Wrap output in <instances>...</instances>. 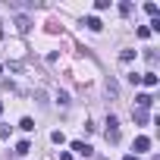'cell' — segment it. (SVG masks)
Returning <instances> with one entry per match:
<instances>
[{"label":"cell","mask_w":160,"mask_h":160,"mask_svg":"<svg viewBox=\"0 0 160 160\" xmlns=\"http://www.w3.org/2000/svg\"><path fill=\"white\" fill-rule=\"evenodd\" d=\"M144 60H148V63H154V60H157V53H154V47H144Z\"/></svg>","instance_id":"obj_18"},{"label":"cell","mask_w":160,"mask_h":160,"mask_svg":"<svg viewBox=\"0 0 160 160\" xmlns=\"http://www.w3.org/2000/svg\"><path fill=\"white\" fill-rule=\"evenodd\" d=\"M151 104H154V98H151V94H138V98H135V110H148Z\"/></svg>","instance_id":"obj_7"},{"label":"cell","mask_w":160,"mask_h":160,"mask_svg":"<svg viewBox=\"0 0 160 160\" xmlns=\"http://www.w3.org/2000/svg\"><path fill=\"white\" fill-rule=\"evenodd\" d=\"M0 138H10V126H3V122H0Z\"/></svg>","instance_id":"obj_20"},{"label":"cell","mask_w":160,"mask_h":160,"mask_svg":"<svg viewBox=\"0 0 160 160\" xmlns=\"http://www.w3.org/2000/svg\"><path fill=\"white\" fill-rule=\"evenodd\" d=\"M28 151H32V144H28V141H19V144H16V157H25Z\"/></svg>","instance_id":"obj_11"},{"label":"cell","mask_w":160,"mask_h":160,"mask_svg":"<svg viewBox=\"0 0 160 160\" xmlns=\"http://www.w3.org/2000/svg\"><path fill=\"white\" fill-rule=\"evenodd\" d=\"M0 72H3V66H0Z\"/></svg>","instance_id":"obj_24"},{"label":"cell","mask_w":160,"mask_h":160,"mask_svg":"<svg viewBox=\"0 0 160 160\" xmlns=\"http://www.w3.org/2000/svg\"><path fill=\"white\" fill-rule=\"evenodd\" d=\"M132 151H135V157H138V154H144V151H151V138H148V135H138V138H135V144H132Z\"/></svg>","instance_id":"obj_3"},{"label":"cell","mask_w":160,"mask_h":160,"mask_svg":"<svg viewBox=\"0 0 160 160\" xmlns=\"http://www.w3.org/2000/svg\"><path fill=\"white\" fill-rule=\"evenodd\" d=\"M104 126H107V129H104V138H107L110 144H116V141H119V119H116V116H107Z\"/></svg>","instance_id":"obj_1"},{"label":"cell","mask_w":160,"mask_h":160,"mask_svg":"<svg viewBox=\"0 0 160 160\" xmlns=\"http://www.w3.org/2000/svg\"><path fill=\"white\" fill-rule=\"evenodd\" d=\"M157 82H160L157 72H141V85H144V88H157Z\"/></svg>","instance_id":"obj_6"},{"label":"cell","mask_w":160,"mask_h":160,"mask_svg":"<svg viewBox=\"0 0 160 160\" xmlns=\"http://www.w3.org/2000/svg\"><path fill=\"white\" fill-rule=\"evenodd\" d=\"M19 129H22V132H35V119H32V116H22V119H19Z\"/></svg>","instance_id":"obj_8"},{"label":"cell","mask_w":160,"mask_h":160,"mask_svg":"<svg viewBox=\"0 0 160 160\" xmlns=\"http://www.w3.org/2000/svg\"><path fill=\"white\" fill-rule=\"evenodd\" d=\"M60 160H72V157H69V154H66V151H63V154H60Z\"/></svg>","instance_id":"obj_21"},{"label":"cell","mask_w":160,"mask_h":160,"mask_svg":"<svg viewBox=\"0 0 160 160\" xmlns=\"http://www.w3.org/2000/svg\"><path fill=\"white\" fill-rule=\"evenodd\" d=\"M122 160H138V157H135V154H126V157H122Z\"/></svg>","instance_id":"obj_22"},{"label":"cell","mask_w":160,"mask_h":160,"mask_svg":"<svg viewBox=\"0 0 160 160\" xmlns=\"http://www.w3.org/2000/svg\"><path fill=\"white\" fill-rule=\"evenodd\" d=\"M50 141H53V144H63V141H66V135L57 129V132H50Z\"/></svg>","instance_id":"obj_13"},{"label":"cell","mask_w":160,"mask_h":160,"mask_svg":"<svg viewBox=\"0 0 160 160\" xmlns=\"http://www.w3.org/2000/svg\"><path fill=\"white\" fill-rule=\"evenodd\" d=\"M126 78H129V85H141V72H129Z\"/></svg>","instance_id":"obj_14"},{"label":"cell","mask_w":160,"mask_h":160,"mask_svg":"<svg viewBox=\"0 0 160 160\" xmlns=\"http://www.w3.org/2000/svg\"><path fill=\"white\" fill-rule=\"evenodd\" d=\"M132 119H135V126H148V122H151V113H148V110H135V107H132Z\"/></svg>","instance_id":"obj_5"},{"label":"cell","mask_w":160,"mask_h":160,"mask_svg":"<svg viewBox=\"0 0 160 160\" xmlns=\"http://www.w3.org/2000/svg\"><path fill=\"white\" fill-rule=\"evenodd\" d=\"M0 113H3V101H0Z\"/></svg>","instance_id":"obj_23"},{"label":"cell","mask_w":160,"mask_h":160,"mask_svg":"<svg viewBox=\"0 0 160 160\" xmlns=\"http://www.w3.org/2000/svg\"><path fill=\"white\" fill-rule=\"evenodd\" d=\"M72 151H75L78 157H91V154H94V148L85 144V141H72Z\"/></svg>","instance_id":"obj_4"},{"label":"cell","mask_w":160,"mask_h":160,"mask_svg":"<svg viewBox=\"0 0 160 160\" xmlns=\"http://www.w3.org/2000/svg\"><path fill=\"white\" fill-rule=\"evenodd\" d=\"M119 13H122V16H132V3H129V0H122V3H119Z\"/></svg>","instance_id":"obj_15"},{"label":"cell","mask_w":160,"mask_h":160,"mask_svg":"<svg viewBox=\"0 0 160 160\" xmlns=\"http://www.w3.org/2000/svg\"><path fill=\"white\" fill-rule=\"evenodd\" d=\"M57 101H60V107H69V94H66V91H60V94H57Z\"/></svg>","instance_id":"obj_19"},{"label":"cell","mask_w":160,"mask_h":160,"mask_svg":"<svg viewBox=\"0 0 160 160\" xmlns=\"http://www.w3.org/2000/svg\"><path fill=\"white\" fill-rule=\"evenodd\" d=\"M119 60H122V63H132V60H135V50H122Z\"/></svg>","instance_id":"obj_16"},{"label":"cell","mask_w":160,"mask_h":160,"mask_svg":"<svg viewBox=\"0 0 160 160\" xmlns=\"http://www.w3.org/2000/svg\"><path fill=\"white\" fill-rule=\"evenodd\" d=\"M107 94H110V98H116V94H119V85L113 82V78H107Z\"/></svg>","instance_id":"obj_12"},{"label":"cell","mask_w":160,"mask_h":160,"mask_svg":"<svg viewBox=\"0 0 160 160\" xmlns=\"http://www.w3.org/2000/svg\"><path fill=\"white\" fill-rule=\"evenodd\" d=\"M135 35H138V38H151V32H148V25H138V28H135Z\"/></svg>","instance_id":"obj_17"},{"label":"cell","mask_w":160,"mask_h":160,"mask_svg":"<svg viewBox=\"0 0 160 160\" xmlns=\"http://www.w3.org/2000/svg\"><path fill=\"white\" fill-rule=\"evenodd\" d=\"M13 22H16V32H19V35H28V32H32V19H28V16H22V13H19Z\"/></svg>","instance_id":"obj_2"},{"label":"cell","mask_w":160,"mask_h":160,"mask_svg":"<svg viewBox=\"0 0 160 160\" xmlns=\"http://www.w3.org/2000/svg\"><path fill=\"white\" fill-rule=\"evenodd\" d=\"M144 13H148V16H154V19H157V13H160V7H157V3H154V0H148V3H144Z\"/></svg>","instance_id":"obj_10"},{"label":"cell","mask_w":160,"mask_h":160,"mask_svg":"<svg viewBox=\"0 0 160 160\" xmlns=\"http://www.w3.org/2000/svg\"><path fill=\"white\" fill-rule=\"evenodd\" d=\"M85 25H88V28H91V32H101V28H104V25H101V19H98V16H88V19H85Z\"/></svg>","instance_id":"obj_9"}]
</instances>
